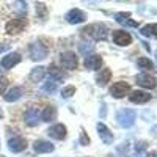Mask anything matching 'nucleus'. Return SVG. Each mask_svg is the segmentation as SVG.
<instances>
[{
  "label": "nucleus",
  "instance_id": "nucleus-1",
  "mask_svg": "<svg viewBox=\"0 0 157 157\" xmlns=\"http://www.w3.org/2000/svg\"><path fill=\"white\" fill-rule=\"evenodd\" d=\"M83 36H90L93 39H105L107 38V27L104 24H90L82 29Z\"/></svg>",
  "mask_w": 157,
  "mask_h": 157
},
{
  "label": "nucleus",
  "instance_id": "nucleus-2",
  "mask_svg": "<svg viewBox=\"0 0 157 157\" xmlns=\"http://www.w3.org/2000/svg\"><path fill=\"white\" fill-rule=\"evenodd\" d=\"M137 120V113L132 109H123L116 113V121L121 127H132Z\"/></svg>",
  "mask_w": 157,
  "mask_h": 157
},
{
  "label": "nucleus",
  "instance_id": "nucleus-3",
  "mask_svg": "<svg viewBox=\"0 0 157 157\" xmlns=\"http://www.w3.org/2000/svg\"><path fill=\"white\" fill-rule=\"evenodd\" d=\"M39 120H41V113H39V109L35 107V105L29 107L27 112H25V115H24V121H25V124L30 126V127H35V126H38Z\"/></svg>",
  "mask_w": 157,
  "mask_h": 157
},
{
  "label": "nucleus",
  "instance_id": "nucleus-4",
  "mask_svg": "<svg viewBox=\"0 0 157 157\" xmlns=\"http://www.w3.org/2000/svg\"><path fill=\"white\" fill-rule=\"evenodd\" d=\"M21 54L19 52H10V54H6L3 58H2V61H0V66H2L3 69H13L16 66V64H19L21 63Z\"/></svg>",
  "mask_w": 157,
  "mask_h": 157
},
{
  "label": "nucleus",
  "instance_id": "nucleus-5",
  "mask_svg": "<svg viewBox=\"0 0 157 157\" xmlns=\"http://www.w3.org/2000/svg\"><path fill=\"white\" fill-rule=\"evenodd\" d=\"M135 80H137V85H140V86H143V88H148V90L157 86V78H155L154 75L148 74V72L138 74V75L135 77Z\"/></svg>",
  "mask_w": 157,
  "mask_h": 157
},
{
  "label": "nucleus",
  "instance_id": "nucleus-6",
  "mask_svg": "<svg viewBox=\"0 0 157 157\" xmlns=\"http://www.w3.org/2000/svg\"><path fill=\"white\" fill-rule=\"evenodd\" d=\"M129 91H130V86H129V83H126V82H115V83L110 86V94H112L113 98H116V99L124 98Z\"/></svg>",
  "mask_w": 157,
  "mask_h": 157
},
{
  "label": "nucleus",
  "instance_id": "nucleus-7",
  "mask_svg": "<svg viewBox=\"0 0 157 157\" xmlns=\"http://www.w3.org/2000/svg\"><path fill=\"white\" fill-rule=\"evenodd\" d=\"M112 38H113V43L121 46V47H126V46H129L130 43H132V36L124 30H113Z\"/></svg>",
  "mask_w": 157,
  "mask_h": 157
},
{
  "label": "nucleus",
  "instance_id": "nucleus-8",
  "mask_svg": "<svg viewBox=\"0 0 157 157\" xmlns=\"http://www.w3.org/2000/svg\"><path fill=\"white\" fill-rule=\"evenodd\" d=\"M64 19H66L68 24H82L85 22L86 19V14L82 11V10H78V8H72L66 13V16H64Z\"/></svg>",
  "mask_w": 157,
  "mask_h": 157
},
{
  "label": "nucleus",
  "instance_id": "nucleus-9",
  "mask_svg": "<svg viewBox=\"0 0 157 157\" xmlns=\"http://www.w3.org/2000/svg\"><path fill=\"white\" fill-rule=\"evenodd\" d=\"M60 61H61V64H63V68H64V69H69V71L75 69V68H77V63H78L74 52H64V54H61Z\"/></svg>",
  "mask_w": 157,
  "mask_h": 157
},
{
  "label": "nucleus",
  "instance_id": "nucleus-10",
  "mask_svg": "<svg viewBox=\"0 0 157 157\" xmlns=\"http://www.w3.org/2000/svg\"><path fill=\"white\" fill-rule=\"evenodd\" d=\"M25 25H27V21L25 19H13L5 25V30L10 35H17V33H21L24 30Z\"/></svg>",
  "mask_w": 157,
  "mask_h": 157
},
{
  "label": "nucleus",
  "instance_id": "nucleus-11",
  "mask_svg": "<svg viewBox=\"0 0 157 157\" xmlns=\"http://www.w3.org/2000/svg\"><path fill=\"white\" fill-rule=\"evenodd\" d=\"M66 126L64 124H54L47 129V135L50 138H55V140H64L66 138Z\"/></svg>",
  "mask_w": 157,
  "mask_h": 157
},
{
  "label": "nucleus",
  "instance_id": "nucleus-12",
  "mask_svg": "<svg viewBox=\"0 0 157 157\" xmlns=\"http://www.w3.org/2000/svg\"><path fill=\"white\" fill-rule=\"evenodd\" d=\"M30 57L32 60L38 61V60H44L47 57V49L41 44V43H33L30 46Z\"/></svg>",
  "mask_w": 157,
  "mask_h": 157
},
{
  "label": "nucleus",
  "instance_id": "nucleus-13",
  "mask_svg": "<svg viewBox=\"0 0 157 157\" xmlns=\"http://www.w3.org/2000/svg\"><path fill=\"white\" fill-rule=\"evenodd\" d=\"M27 148V140L22 137H13L8 140V149L11 152H22Z\"/></svg>",
  "mask_w": 157,
  "mask_h": 157
},
{
  "label": "nucleus",
  "instance_id": "nucleus-14",
  "mask_svg": "<svg viewBox=\"0 0 157 157\" xmlns=\"http://www.w3.org/2000/svg\"><path fill=\"white\" fill-rule=\"evenodd\" d=\"M96 127H98V134H99L101 140L105 143V145H112V143H113V134L110 132V129L104 123H99Z\"/></svg>",
  "mask_w": 157,
  "mask_h": 157
},
{
  "label": "nucleus",
  "instance_id": "nucleus-15",
  "mask_svg": "<svg viewBox=\"0 0 157 157\" xmlns=\"http://www.w3.org/2000/svg\"><path fill=\"white\" fill-rule=\"evenodd\" d=\"M129 99H130V102H134V104H146V102L151 101V94L146 93V91L137 90V91H132V93L129 94Z\"/></svg>",
  "mask_w": 157,
  "mask_h": 157
},
{
  "label": "nucleus",
  "instance_id": "nucleus-16",
  "mask_svg": "<svg viewBox=\"0 0 157 157\" xmlns=\"http://www.w3.org/2000/svg\"><path fill=\"white\" fill-rule=\"evenodd\" d=\"M102 66V58L99 55H86L85 58V68L88 71H96V69H101Z\"/></svg>",
  "mask_w": 157,
  "mask_h": 157
},
{
  "label": "nucleus",
  "instance_id": "nucleus-17",
  "mask_svg": "<svg viewBox=\"0 0 157 157\" xmlns=\"http://www.w3.org/2000/svg\"><path fill=\"white\" fill-rule=\"evenodd\" d=\"M115 19H116L118 24L126 25V27H132V29L138 27V22L130 19V14H129V13H116V14H115Z\"/></svg>",
  "mask_w": 157,
  "mask_h": 157
},
{
  "label": "nucleus",
  "instance_id": "nucleus-18",
  "mask_svg": "<svg viewBox=\"0 0 157 157\" xmlns=\"http://www.w3.org/2000/svg\"><path fill=\"white\" fill-rule=\"evenodd\" d=\"M22 93H24L22 86H13L3 94V99L6 102H16V101H19L22 98Z\"/></svg>",
  "mask_w": 157,
  "mask_h": 157
},
{
  "label": "nucleus",
  "instance_id": "nucleus-19",
  "mask_svg": "<svg viewBox=\"0 0 157 157\" xmlns=\"http://www.w3.org/2000/svg\"><path fill=\"white\" fill-rule=\"evenodd\" d=\"M33 149L39 154H46V152H52L55 149V146L52 145L50 141H46V140H36L33 143Z\"/></svg>",
  "mask_w": 157,
  "mask_h": 157
},
{
  "label": "nucleus",
  "instance_id": "nucleus-20",
  "mask_svg": "<svg viewBox=\"0 0 157 157\" xmlns=\"http://www.w3.org/2000/svg\"><path fill=\"white\" fill-rule=\"evenodd\" d=\"M41 120L46 121V123H52L57 120V107L55 105H47L43 113H41Z\"/></svg>",
  "mask_w": 157,
  "mask_h": 157
},
{
  "label": "nucleus",
  "instance_id": "nucleus-21",
  "mask_svg": "<svg viewBox=\"0 0 157 157\" xmlns=\"http://www.w3.org/2000/svg\"><path fill=\"white\" fill-rule=\"evenodd\" d=\"M110 77H112V71L109 68H104V69H101V72H98L96 82H98L99 86H105L110 82Z\"/></svg>",
  "mask_w": 157,
  "mask_h": 157
},
{
  "label": "nucleus",
  "instance_id": "nucleus-22",
  "mask_svg": "<svg viewBox=\"0 0 157 157\" xmlns=\"http://www.w3.org/2000/svg\"><path fill=\"white\" fill-rule=\"evenodd\" d=\"M44 74H46V68L44 66H36L30 72V80L35 82V83L36 82H41L43 78H44Z\"/></svg>",
  "mask_w": 157,
  "mask_h": 157
},
{
  "label": "nucleus",
  "instance_id": "nucleus-23",
  "mask_svg": "<svg viewBox=\"0 0 157 157\" xmlns=\"http://www.w3.org/2000/svg\"><path fill=\"white\" fill-rule=\"evenodd\" d=\"M140 33L146 38H157V24H148L140 29Z\"/></svg>",
  "mask_w": 157,
  "mask_h": 157
},
{
  "label": "nucleus",
  "instance_id": "nucleus-24",
  "mask_svg": "<svg viewBox=\"0 0 157 157\" xmlns=\"http://www.w3.org/2000/svg\"><path fill=\"white\" fill-rule=\"evenodd\" d=\"M49 77H52V78H55V80H63L64 78V72L58 68V66H55V64H50L49 66Z\"/></svg>",
  "mask_w": 157,
  "mask_h": 157
},
{
  "label": "nucleus",
  "instance_id": "nucleus-25",
  "mask_svg": "<svg viewBox=\"0 0 157 157\" xmlns=\"http://www.w3.org/2000/svg\"><path fill=\"white\" fill-rule=\"evenodd\" d=\"M57 86H58V80L49 77L47 82H44V85H43V91L44 93H54V91L57 90Z\"/></svg>",
  "mask_w": 157,
  "mask_h": 157
},
{
  "label": "nucleus",
  "instance_id": "nucleus-26",
  "mask_svg": "<svg viewBox=\"0 0 157 157\" xmlns=\"http://www.w3.org/2000/svg\"><path fill=\"white\" fill-rule=\"evenodd\" d=\"M137 64H138V68L145 69V71H152V69H154L152 61H151L149 58H146V57H140V58L137 60Z\"/></svg>",
  "mask_w": 157,
  "mask_h": 157
},
{
  "label": "nucleus",
  "instance_id": "nucleus-27",
  "mask_svg": "<svg viewBox=\"0 0 157 157\" xmlns=\"http://www.w3.org/2000/svg\"><path fill=\"white\" fill-rule=\"evenodd\" d=\"M72 94H75V88H74L72 85H68V86H64V88L61 90V98H63V99H69Z\"/></svg>",
  "mask_w": 157,
  "mask_h": 157
},
{
  "label": "nucleus",
  "instance_id": "nucleus-28",
  "mask_svg": "<svg viewBox=\"0 0 157 157\" xmlns=\"http://www.w3.org/2000/svg\"><path fill=\"white\" fill-rule=\"evenodd\" d=\"M93 49H94V46L91 43H80L78 44V50H80L82 54H85V55H88V52H91Z\"/></svg>",
  "mask_w": 157,
  "mask_h": 157
},
{
  "label": "nucleus",
  "instance_id": "nucleus-29",
  "mask_svg": "<svg viewBox=\"0 0 157 157\" xmlns=\"http://www.w3.org/2000/svg\"><path fill=\"white\" fill-rule=\"evenodd\" d=\"M6 86H8V78L3 77V75H0V94H3V93H5Z\"/></svg>",
  "mask_w": 157,
  "mask_h": 157
},
{
  "label": "nucleus",
  "instance_id": "nucleus-30",
  "mask_svg": "<svg viewBox=\"0 0 157 157\" xmlns=\"http://www.w3.org/2000/svg\"><path fill=\"white\" fill-rule=\"evenodd\" d=\"M80 145H83V146L90 145V138H88L86 134L83 132V129H82V132H80Z\"/></svg>",
  "mask_w": 157,
  "mask_h": 157
},
{
  "label": "nucleus",
  "instance_id": "nucleus-31",
  "mask_svg": "<svg viewBox=\"0 0 157 157\" xmlns=\"http://www.w3.org/2000/svg\"><path fill=\"white\" fill-rule=\"evenodd\" d=\"M6 49H10L8 44H0V54H2V52H5Z\"/></svg>",
  "mask_w": 157,
  "mask_h": 157
},
{
  "label": "nucleus",
  "instance_id": "nucleus-32",
  "mask_svg": "<svg viewBox=\"0 0 157 157\" xmlns=\"http://www.w3.org/2000/svg\"><path fill=\"white\" fill-rule=\"evenodd\" d=\"M151 132H152V135H154V137H157V126H154V127L151 129Z\"/></svg>",
  "mask_w": 157,
  "mask_h": 157
},
{
  "label": "nucleus",
  "instance_id": "nucleus-33",
  "mask_svg": "<svg viewBox=\"0 0 157 157\" xmlns=\"http://www.w3.org/2000/svg\"><path fill=\"white\" fill-rule=\"evenodd\" d=\"M101 116H102V118L105 116V104H102V115H101Z\"/></svg>",
  "mask_w": 157,
  "mask_h": 157
},
{
  "label": "nucleus",
  "instance_id": "nucleus-34",
  "mask_svg": "<svg viewBox=\"0 0 157 157\" xmlns=\"http://www.w3.org/2000/svg\"><path fill=\"white\" fill-rule=\"evenodd\" d=\"M155 58H157V50H155Z\"/></svg>",
  "mask_w": 157,
  "mask_h": 157
}]
</instances>
